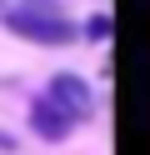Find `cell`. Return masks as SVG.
<instances>
[{"mask_svg": "<svg viewBox=\"0 0 150 155\" xmlns=\"http://www.w3.org/2000/svg\"><path fill=\"white\" fill-rule=\"evenodd\" d=\"M5 30L20 35V40H35V45H70L80 35L65 15H35V10H10L5 15Z\"/></svg>", "mask_w": 150, "mask_h": 155, "instance_id": "obj_1", "label": "cell"}, {"mask_svg": "<svg viewBox=\"0 0 150 155\" xmlns=\"http://www.w3.org/2000/svg\"><path fill=\"white\" fill-rule=\"evenodd\" d=\"M45 100L55 105L70 125H80V120L95 115V95H90V85L80 80V75H70V70H60L55 80H50V95H45Z\"/></svg>", "mask_w": 150, "mask_h": 155, "instance_id": "obj_2", "label": "cell"}, {"mask_svg": "<svg viewBox=\"0 0 150 155\" xmlns=\"http://www.w3.org/2000/svg\"><path fill=\"white\" fill-rule=\"evenodd\" d=\"M30 130H35L40 140H65V135L75 130V125H70L65 115H60L55 105H50L45 95H40V100H30Z\"/></svg>", "mask_w": 150, "mask_h": 155, "instance_id": "obj_3", "label": "cell"}, {"mask_svg": "<svg viewBox=\"0 0 150 155\" xmlns=\"http://www.w3.org/2000/svg\"><path fill=\"white\" fill-rule=\"evenodd\" d=\"M110 35V15H90L85 20V40H105Z\"/></svg>", "mask_w": 150, "mask_h": 155, "instance_id": "obj_4", "label": "cell"}, {"mask_svg": "<svg viewBox=\"0 0 150 155\" xmlns=\"http://www.w3.org/2000/svg\"><path fill=\"white\" fill-rule=\"evenodd\" d=\"M25 10H35V15H60V5H55V0H25Z\"/></svg>", "mask_w": 150, "mask_h": 155, "instance_id": "obj_5", "label": "cell"}, {"mask_svg": "<svg viewBox=\"0 0 150 155\" xmlns=\"http://www.w3.org/2000/svg\"><path fill=\"white\" fill-rule=\"evenodd\" d=\"M10 145H15V140H10V135H0V150H10Z\"/></svg>", "mask_w": 150, "mask_h": 155, "instance_id": "obj_6", "label": "cell"}]
</instances>
